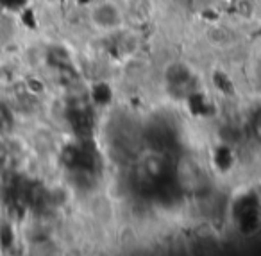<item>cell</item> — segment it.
Wrapping results in <instances>:
<instances>
[{
  "instance_id": "cell-2",
  "label": "cell",
  "mask_w": 261,
  "mask_h": 256,
  "mask_svg": "<svg viewBox=\"0 0 261 256\" xmlns=\"http://www.w3.org/2000/svg\"><path fill=\"white\" fill-rule=\"evenodd\" d=\"M252 131H254V136L259 140L261 138V111L257 113L256 117H254V120H252Z\"/></svg>"
},
{
  "instance_id": "cell-3",
  "label": "cell",
  "mask_w": 261,
  "mask_h": 256,
  "mask_svg": "<svg viewBox=\"0 0 261 256\" xmlns=\"http://www.w3.org/2000/svg\"><path fill=\"white\" fill-rule=\"evenodd\" d=\"M259 2H261V0H259Z\"/></svg>"
},
{
  "instance_id": "cell-1",
  "label": "cell",
  "mask_w": 261,
  "mask_h": 256,
  "mask_svg": "<svg viewBox=\"0 0 261 256\" xmlns=\"http://www.w3.org/2000/svg\"><path fill=\"white\" fill-rule=\"evenodd\" d=\"M88 20L98 33L116 34L125 27L127 15L122 4L116 0H97L88 11Z\"/></svg>"
}]
</instances>
